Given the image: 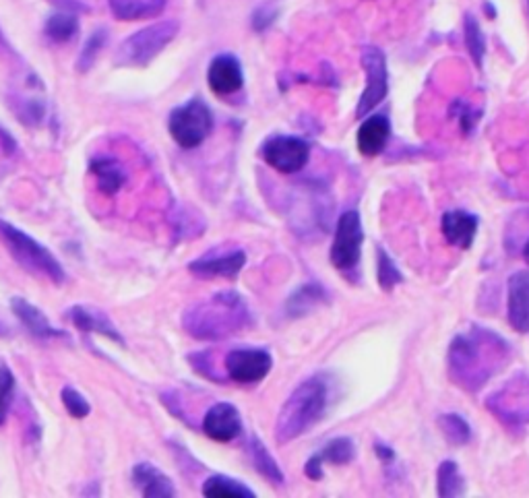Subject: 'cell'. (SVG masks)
<instances>
[{
  "label": "cell",
  "instance_id": "cell-5",
  "mask_svg": "<svg viewBox=\"0 0 529 498\" xmlns=\"http://www.w3.org/2000/svg\"><path fill=\"white\" fill-rule=\"evenodd\" d=\"M178 21H158L149 27L135 31L133 36L124 40L114 56L116 67H135L143 69L149 62L158 56L178 34Z\"/></svg>",
  "mask_w": 529,
  "mask_h": 498
},
{
  "label": "cell",
  "instance_id": "cell-16",
  "mask_svg": "<svg viewBox=\"0 0 529 498\" xmlns=\"http://www.w3.org/2000/svg\"><path fill=\"white\" fill-rule=\"evenodd\" d=\"M389 133H391V124L385 114L368 116L360 124L358 135H356L358 151L366 155V158H375V155H379L385 149L389 141Z\"/></svg>",
  "mask_w": 529,
  "mask_h": 498
},
{
  "label": "cell",
  "instance_id": "cell-19",
  "mask_svg": "<svg viewBox=\"0 0 529 498\" xmlns=\"http://www.w3.org/2000/svg\"><path fill=\"white\" fill-rule=\"evenodd\" d=\"M11 308H13V313L17 315V319L27 327V331L31 335H36V337H42V339H50V337H65V333L54 329L48 319L44 317V313L40 308H36L34 304H29L25 298H19L15 296L11 300Z\"/></svg>",
  "mask_w": 529,
  "mask_h": 498
},
{
  "label": "cell",
  "instance_id": "cell-29",
  "mask_svg": "<svg viewBox=\"0 0 529 498\" xmlns=\"http://www.w3.org/2000/svg\"><path fill=\"white\" fill-rule=\"evenodd\" d=\"M439 426H441L443 437L451 445H455V447L468 445L470 439H472V428H470V424L465 422L459 414H443L439 418Z\"/></svg>",
  "mask_w": 529,
  "mask_h": 498
},
{
  "label": "cell",
  "instance_id": "cell-38",
  "mask_svg": "<svg viewBox=\"0 0 529 498\" xmlns=\"http://www.w3.org/2000/svg\"><path fill=\"white\" fill-rule=\"evenodd\" d=\"M523 261L529 265V240H527L525 246H523Z\"/></svg>",
  "mask_w": 529,
  "mask_h": 498
},
{
  "label": "cell",
  "instance_id": "cell-23",
  "mask_svg": "<svg viewBox=\"0 0 529 498\" xmlns=\"http://www.w3.org/2000/svg\"><path fill=\"white\" fill-rule=\"evenodd\" d=\"M203 494L211 498H255L251 488L228 476H211L203 484Z\"/></svg>",
  "mask_w": 529,
  "mask_h": 498
},
{
  "label": "cell",
  "instance_id": "cell-8",
  "mask_svg": "<svg viewBox=\"0 0 529 498\" xmlns=\"http://www.w3.org/2000/svg\"><path fill=\"white\" fill-rule=\"evenodd\" d=\"M362 67L366 73V87L360 96L356 116L364 118L375 110L389 91V71H387V58L381 48L366 46L362 50Z\"/></svg>",
  "mask_w": 529,
  "mask_h": 498
},
{
  "label": "cell",
  "instance_id": "cell-14",
  "mask_svg": "<svg viewBox=\"0 0 529 498\" xmlns=\"http://www.w3.org/2000/svg\"><path fill=\"white\" fill-rule=\"evenodd\" d=\"M478 226H480L478 217L474 213L461 211V209L447 211L441 220V230L447 242L461 248V251H468V248H472L476 234H478Z\"/></svg>",
  "mask_w": 529,
  "mask_h": 498
},
{
  "label": "cell",
  "instance_id": "cell-12",
  "mask_svg": "<svg viewBox=\"0 0 529 498\" xmlns=\"http://www.w3.org/2000/svg\"><path fill=\"white\" fill-rule=\"evenodd\" d=\"M203 432L215 443H230L242 432V420L232 403H215L203 418Z\"/></svg>",
  "mask_w": 529,
  "mask_h": 498
},
{
  "label": "cell",
  "instance_id": "cell-34",
  "mask_svg": "<svg viewBox=\"0 0 529 498\" xmlns=\"http://www.w3.org/2000/svg\"><path fill=\"white\" fill-rule=\"evenodd\" d=\"M275 19H277V7H273L271 3H265L253 13V29L265 31L267 27L275 23Z\"/></svg>",
  "mask_w": 529,
  "mask_h": 498
},
{
  "label": "cell",
  "instance_id": "cell-7",
  "mask_svg": "<svg viewBox=\"0 0 529 498\" xmlns=\"http://www.w3.org/2000/svg\"><path fill=\"white\" fill-rule=\"evenodd\" d=\"M364 228L358 211H346L339 215L335 238L331 244V263L335 269L348 271L360 263L362 257Z\"/></svg>",
  "mask_w": 529,
  "mask_h": 498
},
{
  "label": "cell",
  "instance_id": "cell-39",
  "mask_svg": "<svg viewBox=\"0 0 529 498\" xmlns=\"http://www.w3.org/2000/svg\"><path fill=\"white\" fill-rule=\"evenodd\" d=\"M0 335H3V325H0Z\"/></svg>",
  "mask_w": 529,
  "mask_h": 498
},
{
  "label": "cell",
  "instance_id": "cell-11",
  "mask_svg": "<svg viewBox=\"0 0 529 498\" xmlns=\"http://www.w3.org/2000/svg\"><path fill=\"white\" fill-rule=\"evenodd\" d=\"M207 83L215 96H232L244 85V73L240 60L232 54H220L211 60L207 71Z\"/></svg>",
  "mask_w": 529,
  "mask_h": 498
},
{
  "label": "cell",
  "instance_id": "cell-3",
  "mask_svg": "<svg viewBox=\"0 0 529 498\" xmlns=\"http://www.w3.org/2000/svg\"><path fill=\"white\" fill-rule=\"evenodd\" d=\"M329 387L321 377L302 381L286 399L275 422V441L286 445L313 428L327 412Z\"/></svg>",
  "mask_w": 529,
  "mask_h": 498
},
{
  "label": "cell",
  "instance_id": "cell-6",
  "mask_svg": "<svg viewBox=\"0 0 529 498\" xmlns=\"http://www.w3.org/2000/svg\"><path fill=\"white\" fill-rule=\"evenodd\" d=\"M168 129H170L172 139L182 149H195L213 131V114L203 100L195 98L172 110L170 120H168Z\"/></svg>",
  "mask_w": 529,
  "mask_h": 498
},
{
  "label": "cell",
  "instance_id": "cell-33",
  "mask_svg": "<svg viewBox=\"0 0 529 498\" xmlns=\"http://www.w3.org/2000/svg\"><path fill=\"white\" fill-rule=\"evenodd\" d=\"M60 395H62V403H65L67 412L73 418H85V416H89L91 406H89V401L79 391H75L73 387H67V389H62Z\"/></svg>",
  "mask_w": 529,
  "mask_h": 498
},
{
  "label": "cell",
  "instance_id": "cell-24",
  "mask_svg": "<svg viewBox=\"0 0 529 498\" xmlns=\"http://www.w3.org/2000/svg\"><path fill=\"white\" fill-rule=\"evenodd\" d=\"M463 31H465V46H468V52H470L472 60L476 62V67L482 69L484 56H486V38H484V31H482V27L474 15L465 13Z\"/></svg>",
  "mask_w": 529,
  "mask_h": 498
},
{
  "label": "cell",
  "instance_id": "cell-10",
  "mask_svg": "<svg viewBox=\"0 0 529 498\" xmlns=\"http://www.w3.org/2000/svg\"><path fill=\"white\" fill-rule=\"evenodd\" d=\"M273 368V358L267 350H232L226 356L228 377L236 383L251 385L263 381Z\"/></svg>",
  "mask_w": 529,
  "mask_h": 498
},
{
  "label": "cell",
  "instance_id": "cell-40",
  "mask_svg": "<svg viewBox=\"0 0 529 498\" xmlns=\"http://www.w3.org/2000/svg\"><path fill=\"white\" fill-rule=\"evenodd\" d=\"M527 7H529V0H527Z\"/></svg>",
  "mask_w": 529,
  "mask_h": 498
},
{
  "label": "cell",
  "instance_id": "cell-22",
  "mask_svg": "<svg viewBox=\"0 0 529 498\" xmlns=\"http://www.w3.org/2000/svg\"><path fill=\"white\" fill-rule=\"evenodd\" d=\"M93 176L98 178V186H100V191L108 197L116 195L124 182H127V172H124V168L120 166V162L112 160V158H96V160H91L89 164Z\"/></svg>",
  "mask_w": 529,
  "mask_h": 498
},
{
  "label": "cell",
  "instance_id": "cell-1",
  "mask_svg": "<svg viewBox=\"0 0 529 498\" xmlns=\"http://www.w3.org/2000/svg\"><path fill=\"white\" fill-rule=\"evenodd\" d=\"M509 344L490 329L472 327L451 341L449 375L461 389L480 391L509 360Z\"/></svg>",
  "mask_w": 529,
  "mask_h": 498
},
{
  "label": "cell",
  "instance_id": "cell-4",
  "mask_svg": "<svg viewBox=\"0 0 529 498\" xmlns=\"http://www.w3.org/2000/svg\"><path fill=\"white\" fill-rule=\"evenodd\" d=\"M0 238L7 244L9 253L13 259L31 275H38L46 282H52L56 286L65 284L67 273L58 263V259L48 251L46 246H42L38 240L27 236L23 230L7 224L0 220Z\"/></svg>",
  "mask_w": 529,
  "mask_h": 498
},
{
  "label": "cell",
  "instance_id": "cell-31",
  "mask_svg": "<svg viewBox=\"0 0 529 498\" xmlns=\"http://www.w3.org/2000/svg\"><path fill=\"white\" fill-rule=\"evenodd\" d=\"M15 393V377L7 364L0 362V426L7 422V414L13 403Z\"/></svg>",
  "mask_w": 529,
  "mask_h": 498
},
{
  "label": "cell",
  "instance_id": "cell-17",
  "mask_svg": "<svg viewBox=\"0 0 529 498\" xmlns=\"http://www.w3.org/2000/svg\"><path fill=\"white\" fill-rule=\"evenodd\" d=\"M246 265V255L242 251H232L226 255H205L189 265L191 273L199 277H236Z\"/></svg>",
  "mask_w": 529,
  "mask_h": 498
},
{
  "label": "cell",
  "instance_id": "cell-32",
  "mask_svg": "<svg viewBox=\"0 0 529 498\" xmlns=\"http://www.w3.org/2000/svg\"><path fill=\"white\" fill-rule=\"evenodd\" d=\"M403 282V275L397 269V265L393 263V259L379 248V286L385 292H391L395 286H399Z\"/></svg>",
  "mask_w": 529,
  "mask_h": 498
},
{
  "label": "cell",
  "instance_id": "cell-9",
  "mask_svg": "<svg viewBox=\"0 0 529 498\" xmlns=\"http://www.w3.org/2000/svg\"><path fill=\"white\" fill-rule=\"evenodd\" d=\"M261 158L277 172L296 174L310 160V145L300 137L275 135L261 145Z\"/></svg>",
  "mask_w": 529,
  "mask_h": 498
},
{
  "label": "cell",
  "instance_id": "cell-2",
  "mask_svg": "<svg viewBox=\"0 0 529 498\" xmlns=\"http://www.w3.org/2000/svg\"><path fill=\"white\" fill-rule=\"evenodd\" d=\"M251 310L236 292H220L195 306L182 315L186 333L195 339L217 341L236 335L251 325Z\"/></svg>",
  "mask_w": 529,
  "mask_h": 498
},
{
  "label": "cell",
  "instance_id": "cell-27",
  "mask_svg": "<svg viewBox=\"0 0 529 498\" xmlns=\"http://www.w3.org/2000/svg\"><path fill=\"white\" fill-rule=\"evenodd\" d=\"M437 492L439 496H463L465 494V482L457 468V463L447 459L441 463L437 472Z\"/></svg>",
  "mask_w": 529,
  "mask_h": 498
},
{
  "label": "cell",
  "instance_id": "cell-25",
  "mask_svg": "<svg viewBox=\"0 0 529 498\" xmlns=\"http://www.w3.org/2000/svg\"><path fill=\"white\" fill-rule=\"evenodd\" d=\"M251 455H253V465L255 470L271 484H284V474L279 470V465L275 463V459L271 457V453L267 451V447L259 441L253 439L251 441Z\"/></svg>",
  "mask_w": 529,
  "mask_h": 498
},
{
  "label": "cell",
  "instance_id": "cell-15",
  "mask_svg": "<svg viewBox=\"0 0 529 498\" xmlns=\"http://www.w3.org/2000/svg\"><path fill=\"white\" fill-rule=\"evenodd\" d=\"M354 459V443L346 437L329 441L321 451H317L310 457L304 465V474L310 480H321L323 478V465L333 463V465H344Z\"/></svg>",
  "mask_w": 529,
  "mask_h": 498
},
{
  "label": "cell",
  "instance_id": "cell-20",
  "mask_svg": "<svg viewBox=\"0 0 529 498\" xmlns=\"http://www.w3.org/2000/svg\"><path fill=\"white\" fill-rule=\"evenodd\" d=\"M69 317L73 321V325L83 331V333H102L106 337H110L112 341H118L120 346H124V339L120 337V333L110 325V321L98 313V310H93L89 306H73L69 310Z\"/></svg>",
  "mask_w": 529,
  "mask_h": 498
},
{
  "label": "cell",
  "instance_id": "cell-18",
  "mask_svg": "<svg viewBox=\"0 0 529 498\" xmlns=\"http://www.w3.org/2000/svg\"><path fill=\"white\" fill-rule=\"evenodd\" d=\"M133 482L143 496L149 498H170L176 494L174 484L151 463H137L133 470Z\"/></svg>",
  "mask_w": 529,
  "mask_h": 498
},
{
  "label": "cell",
  "instance_id": "cell-28",
  "mask_svg": "<svg viewBox=\"0 0 529 498\" xmlns=\"http://www.w3.org/2000/svg\"><path fill=\"white\" fill-rule=\"evenodd\" d=\"M325 298V292L317 284L302 286L296 294L290 296L288 300V313L292 317H302L308 310H313L317 304H321Z\"/></svg>",
  "mask_w": 529,
  "mask_h": 498
},
{
  "label": "cell",
  "instance_id": "cell-35",
  "mask_svg": "<svg viewBox=\"0 0 529 498\" xmlns=\"http://www.w3.org/2000/svg\"><path fill=\"white\" fill-rule=\"evenodd\" d=\"M453 110H455V116L459 118L461 129L465 133H470L476 127V122L480 120V112H474L468 104H455Z\"/></svg>",
  "mask_w": 529,
  "mask_h": 498
},
{
  "label": "cell",
  "instance_id": "cell-26",
  "mask_svg": "<svg viewBox=\"0 0 529 498\" xmlns=\"http://www.w3.org/2000/svg\"><path fill=\"white\" fill-rule=\"evenodd\" d=\"M44 31H46L48 40H52L56 44H65L77 36L79 21L71 13H56L46 21Z\"/></svg>",
  "mask_w": 529,
  "mask_h": 498
},
{
  "label": "cell",
  "instance_id": "cell-21",
  "mask_svg": "<svg viewBox=\"0 0 529 498\" xmlns=\"http://www.w3.org/2000/svg\"><path fill=\"white\" fill-rule=\"evenodd\" d=\"M112 15L120 21H139L158 17L166 9V0H108Z\"/></svg>",
  "mask_w": 529,
  "mask_h": 498
},
{
  "label": "cell",
  "instance_id": "cell-30",
  "mask_svg": "<svg viewBox=\"0 0 529 498\" xmlns=\"http://www.w3.org/2000/svg\"><path fill=\"white\" fill-rule=\"evenodd\" d=\"M106 40H108V31L106 29L93 31L91 38L85 42V46H83V50L79 54V60H77V71L79 73H87L93 67V62H96L98 54L106 46Z\"/></svg>",
  "mask_w": 529,
  "mask_h": 498
},
{
  "label": "cell",
  "instance_id": "cell-13",
  "mask_svg": "<svg viewBox=\"0 0 529 498\" xmlns=\"http://www.w3.org/2000/svg\"><path fill=\"white\" fill-rule=\"evenodd\" d=\"M507 313L509 323L515 331H529V271H517L511 275Z\"/></svg>",
  "mask_w": 529,
  "mask_h": 498
},
{
  "label": "cell",
  "instance_id": "cell-37",
  "mask_svg": "<svg viewBox=\"0 0 529 498\" xmlns=\"http://www.w3.org/2000/svg\"><path fill=\"white\" fill-rule=\"evenodd\" d=\"M484 13H486L490 19H494V17H496V11H494L492 3H484Z\"/></svg>",
  "mask_w": 529,
  "mask_h": 498
},
{
  "label": "cell",
  "instance_id": "cell-36",
  "mask_svg": "<svg viewBox=\"0 0 529 498\" xmlns=\"http://www.w3.org/2000/svg\"><path fill=\"white\" fill-rule=\"evenodd\" d=\"M375 449H377V453H379V457H381V459H383L385 463H389V461H393V457H395V453H393V451H391L389 447H385V445H381V443H379V445H377Z\"/></svg>",
  "mask_w": 529,
  "mask_h": 498
}]
</instances>
